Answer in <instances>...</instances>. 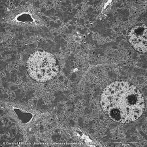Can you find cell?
<instances>
[{
  "label": "cell",
  "instance_id": "cell-3",
  "mask_svg": "<svg viewBox=\"0 0 147 147\" xmlns=\"http://www.w3.org/2000/svg\"><path fill=\"white\" fill-rule=\"evenodd\" d=\"M147 28L145 24L133 27L128 32V41L137 51L146 53L147 48Z\"/></svg>",
  "mask_w": 147,
  "mask_h": 147
},
{
  "label": "cell",
  "instance_id": "cell-1",
  "mask_svg": "<svg viewBox=\"0 0 147 147\" xmlns=\"http://www.w3.org/2000/svg\"><path fill=\"white\" fill-rule=\"evenodd\" d=\"M100 105L111 119L123 124L135 122L145 110L143 94L127 81H115L109 84L102 92Z\"/></svg>",
  "mask_w": 147,
  "mask_h": 147
},
{
  "label": "cell",
  "instance_id": "cell-2",
  "mask_svg": "<svg viewBox=\"0 0 147 147\" xmlns=\"http://www.w3.org/2000/svg\"><path fill=\"white\" fill-rule=\"evenodd\" d=\"M30 77L39 82L53 80L59 72L58 61L53 54L39 51L31 54L26 62Z\"/></svg>",
  "mask_w": 147,
  "mask_h": 147
}]
</instances>
